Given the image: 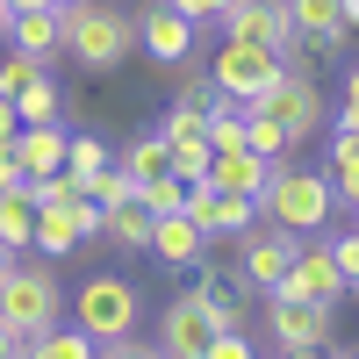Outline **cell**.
<instances>
[{
	"label": "cell",
	"mask_w": 359,
	"mask_h": 359,
	"mask_svg": "<svg viewBox=\"0 0 359 359\" xmlns=\"http://www.w3.org/2000/svg\"><path fill=\"white\" fill-rule=\"evenodd\" d=\"M65 316V280H57V266L36 259V252H15V266L0 273V323L8 331H43V323Z\"/></svg>",
	"instance_id": "1"
},
{
	"label": "cell",
	"mask_w": 359,
	"mask_h": 359,
	"mask_svg": "<svg viewBox=\"0 0 359 359\" xmlns=\"http://www.w3.org/2000/svg\"><path fill=\"white\" fill-rule=\"evenodd\" d=\"M259 216L280 223V230H294V237H316L323 223L338 216V194H331V180H323V172L280 158L273 180H266V194H259Z\"/></svg>",
	"instance_id": "2"
},
{
	"label": "cell",
	"mask_w": 359,
	"mask_h": 359,
	"mask_svg": "<svg viewBox=\"0 0 359 359\" xmlns=\"http://www.w3.org/2000/svg\"><path fill=\"white\" fill-rule=\"evenodd\" d=\"M57 36H65V57H79L86 72H115L123 57L137 50V22L123 8H65L57 15Z\"/></svg>",
	"instance_id": "3"
},
{
	"label": "cell",
	"mask_w": 359,
	"mask_h": 359,
	"mask_svg": "<svg viewBox=\"0 0 359 359\" xmlns=\"http://www.w3.org/2000/svg\"><path fill=\"white\" fill-rule=\"evenodd\" d=\"M72 323L94 345H115V338L144 331V294H137V280L130 273H86L79 294H72Z\"/></svg>",
	"instance_id": "4"
},
{
	"label": "cell",
	"mask_w": 359,
	"mask_h": 359,
	"mask_svg": "<svg viewBox=\"0 0 359 359\" xmlns=\"http://www.w3.org/2000/svg\"><path fill=\"white\" fill-rule=\"evenodd\" d=\"M245 108L273 115V123L287 130V144H294V151H302V144H316V137H323V94H316V72L302 65V57H280L273 86H266V94H252Z\"/></svg>",
	"instance_id": "5"
},
{
	"label": "cell",
	"mask_w": 359,
	"mask_h": 359,
	"mask_svg": "<svg viewBox=\"0 0 359 359\" xmlns=\"http://www.w3.org/2000/svg\"><path fill=\"white\" fill-rule=\"evenodd\" d=\"M216 29H223L230 43H259V50H273V57H309L302 36H294V22H287V0H230Z\"/></svg>",
	"instance_id": "6"
},
{
	"label": "cell",
	"mask_w": 359,
	"mask_h": 359,
	"mask_svg": "<svg viewBox=\"0 0 359 359\" xmlns=\"http://www.w3.org/2000/svg\"><path fill=\"white\" fill-rule=\"evenodd\" d=\"M237 245H245V252H237V280H245V294H266V287H280V273L294 266L302 237L280 230V223H252Z\"/></svg>",
	"instance_id": "7"
},
{
	"label": "cell",
	"mask_w": 359,
	"mask_h": 359,
	"mask_svg": "<svg viewBox=\"0 0 359 359\" xmlns=\"http://www.w3.org/2000/svg\"><path fill=\"white\" fill-rule=\"evenodd\" d=\"M208 338H216V309H208V294H201V287L172 294V302L158 309V338H151V345H158L165 359H201Z\"/></svg>",
	"instance_id": "8"
},
{
	"label": "cell",
	"mask_w": 359,
	"mask_h": 359,
	"mask_svg": "<svg viewBox=\"0 0 359 359\" xmlns=\"http://www.w3.org/2000/svg\"><path fill=\"white\" fill-rule=\"evenodd\" d=\"M266 338H273L280 352L331 345V309H323V302H302V294H280V287H266Z\"/></svg>",
	"instance_id": "9"
},
{
	"label": "cell",
	"mask_w": 359,
	"mask_h": 359,
	"mask_svg": "<svg viewBox=\"0 0 359 359\" xmlns=\"http://www.w3.org/2000/svg\"><path fill=\"white\" fill-rule=\"evenodd\" d=\"M86 237H101V208L94 201H57V208H36V237H29V252L36 259H72Z\"/></svg>",
	"instance_id": "10"
},
{
	"label": "cell",
	"mask_w": 359,
	"mask_h": 359,
	"mask_svg": "<svg viewBox=\"0 0 359 359\" xmlns=\"http://www.w3.org/2000/svg\"><path fill=\"white\" fill-rule=\"evenodd\" d=\"M273 72H280V57L273 50H259V43H216V57H208V79L223 86L230 101H252V94H266L273 86Z\"/></svg>",
	"instance_id": "11"
},
{
	"label": "cell",
	"mask_w": 359,
	"mask_h": 359,
	"mask_svg": "<svg viewBox=\"0 0 359 359\" xmlns=\"http://www.w3.org/2000/svg\"><path fill=\"white\" fill-rule=\"evenodd\" d=\"M280 294H302V302H323V309H338L352 287H345V273H338L331 245H302V252H294V266L280 273Z\"/></svg>",
	"instance_id": "12"
},
{
	"label": "cell",
	"mask_w": 359,
	"mask_h": 359,
	"mask_svg": "<svg viewBox=\"0 0 359 359\" xmlns=\"http://www.w3.org/2000/svg\"><path fill=\"white\" fill-rule=\"evenodd\" d=\"M180 208L201 223V237H245V230L259 223V201H252V194H223V187H208V180H201V187H187V201H180Z\"/></svg>",
	"instance_id": "13"
},
{
	"label": "cell",
	"mask_w": 359,
	"mask_h": 359,
	"mask_svg": "<svg viewBox=\"0 0 359 359\" xmlns=\"http://www.w3.org/2000/svg\"><path fill=\"white\" fill-rule=\"evenodd\" d=\"M137 43H144V57H151V65H187L194 43H201V29H194L187 15H172L165 0H151V8H144V22H137Z\"/></svg>",
	"instance_id": "14"
},
{
	"label": "cell",
	"mask_w": 359,
	"mask_h": 359,
	"mask_svg": "<svg viewBox=\"0 0 359 359\" xmlns=\"http://www.w3.org/2000/svg\"><path fill=\"white\" fill-rule=\"evenodd\" d=\"M151 259L172 266V273H194V266L208 259V237L201 223L187 216V208H172V216H151Z\"/></svg>",
	"instance_id": "15"
},
{
	"label": "cell",
	"mask_w": 359,
	"mask_h": 359,
	"mask_svg": "<svg viewBox=\"0 0 359 359\" xmlns=\"http://www.w3.org/2000/svg\"><path fill=\"white\" fill-rule=\"evenodd\" d=\"M287 22H294V36H302V50H316V57H331L338 43H352L338 0H287Z\"/></svg>",
	"instance_id": "16"
},
{
	"label": "cell",
	"mask_w": 359,
	"mask_h": 359,
	"mask_svg": "<svg viewBox=\"0 0 359 359\" xmlns=\"http://www.w3.org/2000/svg\"><path fill=\"white\" fill-rule=\"evenodd\" d=\"M266 180H273V158H259V151H208V187H223V194H266Z\"/></svg>",
	"instance_id": "17"
},
{
	"label": "cell",
	"mask_w": 359,
	"mask_h": 359,
	"mask_svg": "<svg viewBox=\"0 0 359 359\" xmlns=\"http://www.w3.org/2000/svg\"><path fill=\"white\" fill-rule=\"evenodd\" d=\"M8 50L36 57V65L50 72V57L65 50V36H57V15H50V8H22V15H8Z\"/></svg>",
	"instance_id": "18"
},
{
	"label": "cell",
	"mask_w": 359,
	"mask_h": 359,
	"mask_svg": "<svg viewBox=\"0 0 359 359\" xmlns=\"http://www.w3.org/2000/svg\"><path fill=\"white\" fill-rule=\"evenodd\" d=\"M15 158H22L29 180L65 172V123H29V130H15Z\"/></svg>",
	"instance_id": "19"
},
{
	"label": "cell",
	"mask_w": 359,
	"mask_h": 359,
	"mask_svg": "<svg viewBox=\"0 0 359 359\" xmlns=\"http://www.w3.org/2000/svg\"><path fill=\"white\" fill-rule=\"evenodd\" d=\"M101 237H108L115 252H151V208H144L137 194L130 201H108L101 208Z\"/></svg>",
	"instance_id": "20"
},
{
	"label": "cell",
	"mask_w": 359,
	"mask_h": 359,
	"mask_svg": "<svg viewBox=\"0 0 359 359\" xmlns=\"http://www.w3.org/2000/svg\"><path fill=\"white\" fill-rule=\"evenodd\" d=\"M323 180H331V194L345 208L359 201V137L352 130H331V144H323Z\"/></svg>",
	"instance_id": "21"
},
{
	"label": "cell",
	"mask_w": 359,
	"mask_h": 359,
	"mask_svg": "<svg viewBox=\"0 0 359 359\" xmlns=\"http://www.w3.org/2000/svg\"><path fill=\"white\" fill-rule=\"evenodd\" d=\"M158 137H165V151H208V108L180 94V101L165 108V123H158Z\"/></svg>",
	"instance_id": "22"
},
{
	"label": "cell",
	"mask_w": 359,
	"mask_h": 359,
	"mask_svg": "<svg viewBox=\"0 0 359 359\" xmlns=\"http://www.w3.org/2000/svg\"><path fill=\"white\" fill-rule=\"evenodd\" d=\"M29 237H36V201L22 180V187H0V252H29Z\"/></svg>",
	"instance_id": "23"
},
{
	"label": "cell",
	"mask_w": 359,
	"mask_h": 359,
	"mask_svg": "<svg viewBox=\"0 0 359 359\" xmlns=\"http://www.w3.org/2000/svg\"><path fill=\"white\" fill-rule=\"evenodd\" d=\"M115 165H123V172L137 180V187H144V180L172 172V151H165V137H158V130H137V137L123 144V151H115Z\"/></svg>",
	"instance_id": "24"
},
{
	"label": "cell",
	"mask_w": 359,
	"mask_h": 359,
	"mask_svg": "<svg viewBox=\"0 0 359 359\" xmlns=\"http://www.w3.org/2000/svg\"><path fill=\"white\" fill-rule=\"evenodd\" d=\"M22 359H94V338L79 331H65V323H43V331H29L22 338Z\"/></svg>",
	"instance_id": "25"
},
{
	"label": "cell",
	"mask_w": 359,
	"mask_h": 359,
	"mask_svg": "<svg viewBox=\"0 0 359 359\" xmlns=\"http://www.w3.org/2000/svg\"><path fill=\"white\" fill-rule=\"evenodd\" d=\"M15 115H22V130H29V123H65V94L50 86V72H36V79L15 94Z\"/></svg>",
	"instance_id": "26"
},
{
	"label": "cell",
	"mask_w": 359,
	"mask_h": 359,
	"mask_svg": "<svg viewBox=\"0 0 359 359\" xmlns=\"http://www.w3.org/2000/svg\"><path fill=\"white\" fill-rule=\"evenodd\" d=\"M245 151H259V158H294V144H287V130L273 123V115H259V108H245Z\"/></svg>",
	"instance_id": "27"
},
{
	"label": "cell",
	"mask_w": 359,
	"mask_h": 359,
	"mask_svg": "<svg viewBox=\"0 0 359 359\" xmlns=\"http://www.w3.org/2000/svg\"><path fill=\"white\" fill-rule=\"evenodd\" d=\"M108 158H115V151H108L94 130H65V172H72V180H94Z\"/></svg>",
	"instance_id": "28"
},
{
	"label": "cell",
	"mask_w": 359,
	"mask_h": 359,
	"mask_svg": "<svg viewBox=\"0 0 359 359\" xmlns=\"http://www.w3.org/2000/svg\"><path fill=\"white\" fill-rule=\"evenodd\" d=\"M137 201L151 208V216H172V208L187 201V180H180V172H158V180H144V187H137Z\"/></svg>",
	"instance_id": "29"
},
{
	"label": "cell",
	"mask_w": 359,
	"mask_h": 359,
	"mask_svg": "<svg viewBox=\"0 0 359 359\" xmlns=\"http://www.w3.org/2000/svg\"><path fill=\"white\" fill-rule=\"evenodd\" d=\"M130 194H137V180H130L123 165H115V158H108L94 180H86V201H94V208H108V201H130Z\"/></svg>",
	"instance_id": "30"
},
{
	"label": "cell",
	"mask_w": 359,
	"mask_h": 359,
	"mask_svg": "<svg viewBox=\"0 0 359 359\" xmlns=\"http://www.w3.org/2000/svg\"><path fill=\"white\" fill-rule=\"evenodd\" d=\"M36 72H43V65H36V57H22V50H8V57H0V94H8V101H15V94H22V86H29V79H36Z\"/></svg>",
	"instance_id": "31"
},
{
	"label": "cell",
	"mask_w": 359,
	"mask_h": 359,
	"mask_svg": "<svg viewBox=\"0 0 359 359\" xmlns=\"http://www.w3.org/2000/svg\"><path fill=\"white\" fill-rule=\"evenodd\" d=\"M331 259H338V273H345V287H359V223L331 237Z\"/></svg>",
	"instance_id": "32"
},
{
	"label": "cell",
	"mask_w": 359,
	"mask_h": 359,
	"mask_svg": "<svg viewBox=\"0 0 359 359\" xmlns=\"http://www.w3.org/2000/svg\"><path fill=\"white\" fill-rule=\"evenodd\" d=\"M201 359H259V352H252V331H216Z\"/></svg>",
	"instance_id": "33"
},
{
	"label": "cell",
	"mask_w": 359,
	"mask_h": 359,
	"mask_svg": "<svg viewBox=\"0 0 359 359\" xmlns=\"http://www.w3.org/2000/svg\"><path fill=\"white\" fill-rule=\"evenodd\" d=\"M94 359H165V352H158V345H144V338L130 331V338H115V345H94Z\"/></svg>",
	"instance_id": "34"
},
{
	"label": "cell",
	"mask_w": 359,
	"mask_h": 359,
	"mask_svg": "<svg viewBox=\"0 0 359 359\" xmlns=\"http://www.w3.org/2000/svg\"><path fill=\"white\" fill-rule=\"evenodd\" d=\"M165 8H172V15H187L194 29H208V22H223V8H230V0H165Z\"/></svg>",
	"instance_id": "35"
},
{
	"label": "cell",
	"mask_w": 359,
	"mask_h": 359,
	"mask_svg": "<svg viewBox=\"0 0 359 359\" xmlns=\"http://www.w3.org/2000/svg\"><path fill=\"white\" fill-rule=\"evenodd\" d=\"M338 130H352V137H359V65L345 72V101H338Z\"/></svg>",
	"instance_id": "36"
},
{
	"label": "cell",
	"mask_w": 359,
	"mask_h": 359,
	"mask_svg": "<svg viewBox=\"0 0 359 359\" xmlns=\"http://www.w3.org/2000/svg\"><path fill=\"white\" fill-rule=\"evenodd\" d=\"M22 158H15V137H0V187H22Z\"/></svg>",
	"instance_id": "37"
},
{
	"label": "cell",
	"mask_w": 359,
	"mask_h": 359,
	"mask_svg": "<svg viewBox=\"0 0 359 359\" xmlns=\"http://www.w3.org/2000/svg\"><path fill=\"white\" fill-rule=\"evenodd\" d=\"M15 130H22V115H15V101H8V94H0V137H15Z\"/></svg>",
	"instance_id": "38"
},
{
	"label": "cell",
	"mask_w": 359,
	"mask_h": 359,
	"mask_svg": "<svg viewBox=\"0 0 359 359\" xmlns=\"http://www.w3.org/2000/svg\"><path fill=\"white\" fill-rule=\"evenodd\" d=\"M0 359H22V331H8V323H0Z\"/></svg>",
	"instance_id": "39"
},
{
	"label": "cell",
	"mask_w": 359,
	"mask_h": 359,
	"mask_svg": "<svg viewBox=\"0 0 359 359\" xmlns=\"http://www.w3.org/2000/svg\"><path fill=\"white\" fill-rule=\"evenodd\" d=\"M280 359H338V352H323V345H302V352H280Z\"/></svg>",
	"instance_id": "40"
},
{
	"label": "cell",
	"mask_w": 359,
	"mask_h": 359,
	"mask_svg": "<svg viewBox=\"0 0 359 359\" xmlns=\"http://www.w3.org/2000/svg\"><path fill=\"white\" fill-rule=\"evenodd\" d=\"M338 15H345V29H359V0H338Z\"/></svg>",
	"instance_id": "41"
},
{
	"label": "cell",
	"mask_w": 359,
	"mask_h": 359,
	"mask_svg": "<svg viewBox=\"0 0 359 359\" xmlns=\"http://www.w3.org/2000/svg\"><path fill=\"white\" fill-rule=\"evenodd\" d=\"M43 8H50V15H65V8H79V0H43Z\"/></svg>",
	"instance_id": "42"
},
{
	"label": "cell",
	"mask_w": 359,
	"mask_h": 359,
	"mask_svg": "<svg viewBox=\"0 0 359 359\" xmlns=\"http://www.w3.org/2000/svg\"><path fill=\"white\" fill-rule=\"evenodd\" d=\"M0 43H8V0H0Z\"/></svg>",
	"instance_id": "43"
},
{
	"label": "cell",
	"mask_w": 359,
	"mask_h": 359,
	"mask_svg": "<svg viewBox=\"0 0 359 359\" xmlns=\"http://www.w3.org/2000/svg\"><path fill=\"white\" fill-rule=\"evenodd\" d=\"M338 359H359V345H352V352H338Z\"/></svg>",
	"instance_id": "44"
},
{
	"label": "cell",
	"mask_w": 359,
	"mask_h": 359,
	"mask_svg": "<svg viewBox=\"0 0 359 359\" xmlns=\"http://www.w3.org/2000/svg\"><path fill=\"white\" fill-rule=\"evenodd\" d=\"M352 216H359V201H352Z\"/></svg>",
	"instance_id": "45"
},
{
	"label": "cell",
	"mask_w": 359,
	"mask_h": 359,
	"mask_svg": "<svg viewBox=\"0 0 359 359\" xmlns=\"http://www.w3.org/2000/svg\"><path fill=\"white\" fill-rule=\"evenodd\" d=\"M352 294H359V287H352Z\"/></svg>",
	"instance_id": "46"
}]
</instances>
